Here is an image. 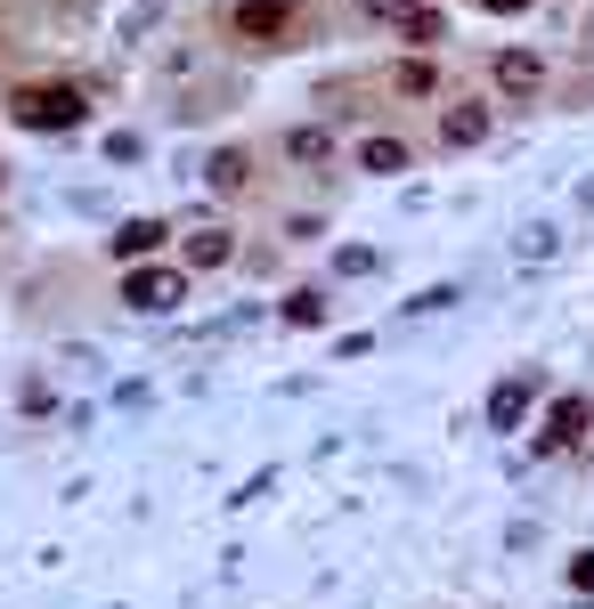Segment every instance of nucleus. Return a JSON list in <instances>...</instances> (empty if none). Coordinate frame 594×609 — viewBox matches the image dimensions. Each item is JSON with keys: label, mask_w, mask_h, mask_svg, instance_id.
Returning <instances> with one entry per match:
<instances>
[{"label": "nucleus", "mask_w": 594, "mask_h": 609, "mask_svg": "<svg viewBox=\"0 0 594 609\" xmlns=\"http://www.w3.org/2000/svg\"><path fill=\"white\" fill-rule=\"evenodd\" d=\"M481 9H488V16H521L529 0H481Z\"/></svg>", "instance_id": "f3484780"}, {"label": "nucleus", "mask_w": 594, "mask_h": 609, "mask_svg": "<svg viewBox=\"0 0 594 609\" xmlns=\"http://www.w3.org/2000/svg\"><path fill=\"white\" fill-rule=\"evenodd\" d=\"M122 301L147 309V318H163V309L188 301V268H131V277H122Z\"/></svg>", "instance_id": "f03ea898"}, {"label": "nucleus", "mask_w": 594, "mask_h": 609, "mask_svg": "<svg viewBox=\"0 0 594 609\" xmlns=\"http://www.w3.org/2000/svg\"><path fill=\"white\" fill-rule=\"evenodd\" d=\"M107 244H114V261H147V252L163 244V220H122Z\"/></svg>", "instance_id": "423d86ee"}, {"label": "nucleus", "mask_w": 594, "mask_h": 609, "mask_svg": "<svg viewBox=\"0 0 594 609\" xmlns=\"http://www.w3.org/2000/svg\"><path fill=\"white\" fill-rule=\"evenodd\" d=\"M359 163H366L375 179H392V171H407V146H399V139H366V146H359Z\"/></svg>", "instance_id": "9b49d317"}, {"label": "nucleus", "mask_w": 594, "mask_h": 609, "mask_svg": "<svg viewBox=\"0 0 594 609\" xmlns=\"http://www.w3.org/2000/svg\"><path fill=\"white\" fill-rule=\"evenodd\" d=\"M529 398H538V374H505V383L488 390V431H521Z\"/></svg>", "instance_id": "7ed1b4c3"}, {"label": "nucleus", "mask_w": 594, "mask_h": 609, "mask_svg": "<svg viewBox=\"0 0 594 609\" xmlns=\"http://www.w3.org/2000/svg\"><path fill=\"white\" fill-rule=\"evenodd\" d=\"M448 301H457V285H432V292H416L407 309H416V318H432V309H448Z\"/></svg>", "instance_id": "2eb2a0df"}, {"label": "nucleus", "mask_w": 594, "mask_h": 609, "mask_svg": "<svg viewBox=\"0 0 594 609\" xmlns=\"http://www.w3.org/2000/svg\"><path fill=\"white\" fill-rule=\"evenodd\" d=\"M440 139H448V146H481V139H488V114H481V107H448V114H440Z\"/></svg>", "instance_id": "0eeeda50"}, {"label": "nucleus", "mask_w": 594, "mask_h": 609, "mask_svg": "<svg viewBox=\"0 0 594 609\" xmlns=\"http://www.w3.org/2000/svg\"><path fill=\"white\" fill-rule=\"evenodd\" d=\"M538 74H546V66H538L529 49H505V57H497V81H505L514 98H529V90H538Z\"/></svg>", "instance_id": "6e6552de"}, {"label": "nucleus", "mask_w": 594, "mask_h": 609, "mask_svg": "<svg viewBox=\"0 0 594 609\" xmlns=\"http://www.w3.org/2000/svg\"><path fill=\"white\" fill-rule=\"evenodd\" d=\"M570 585H579V594H594V553H579V561H570Z\"/></svg>", "instance_id": "dca6fc26"}, {"label": "nucleus", "mask_w": 594, "mask_h": 609, "mask_svg": "<svg viewBox=\"0 0 594 609\" xmlns=\"http://www.w3.org/2000/svg\"><path fill=\"white\" fill-rule=\"evenodd\" d=\"M9 114L25 122V131H81V122H90L81 90H66V81H33V90H16Z\"/></svg>", "instance_id": "f257e3e1"}, {"label": "nucleus", "mask_w": 594, "mask_h": 609, "mask_svg": "<svg viewBox=\"0 0 594 609\" xmlns=\"http://www.w3.org/2000/svg\"><path fill=\"white\" fill-rule=\"evenodd\" d=\"M392 81H399V90H407V98H432V81H440V74H432V66H424V57H407V66H399Z\"/></svg>", "instance_id": "4468645a"}, {"label": "nucleus", "mask_w": 594, "mask_h": 609, "mask_svg": "<svg viewBox=\"0 0 594 609\" xmlns=\"http://www.w3.org/2000/svg\"><path fill=\"white\" fill-rule=\"evenodd\" d=\"M285 318L294 325H326V292H285Z\"/></svg>", "instance_id": "ddd939ff"}, {"label": "nucleus", "mask_w": 594, "mask_h": 609, "mask_svg": "<svg viewBox=\"0 0 594 609\" xmlns=\"http://www.w3.org/2000/svg\"><path fill=\"white\" fill-rule=\"evenodd\" d=\"M229 228H196V236H188V268H220V261H229Z\"/></svg>", "instance_id": "9d476101"}, {"label": "nucleus", "mask_w": 594, "mask_h": 609, "mask_svg": "<svg viewBox=\"0 0 594 609\" xmlns=\"http://www.w3.org/2000/svg\"><path fill=\"white\" fill-rule=\"evenodd\" d=\"M285 25H294L285 0H237V41H277Z\"/></svg>", "instance_id": "20e7f679"}, {"label": "nucleus", "mask_w": 594, "mask_h": 609, "mask_svg": "<svg viewBox=\"0 0 594 609\" xmlns=\"http://www.w3.org/2000/svg\"><path fill=\"white\" fill-rule=\"evenodd\" d=\"M285 155H294V163H326V155H334L326 122H301V131H285Z\"/></svg>", "instance_id": "1a4fd4ad"}, {"label": "nucleus", "mask_w": 594, "mask_h": 609, "mask_svg": "<svg viewBox=\"0 0 594 609\" xmlns=\"http://www.w3.org/2000/svg\"><path fill=\"white\" fill-rule=\"evenodd\" d=\"M244 171H253V163H244L237 146H229V155H212V171H204V179H212L220 196H237V187H244Z\"/></svg>", "instance_id": "f8f14e48"}, {"label": "nucleus", "mask_w": 594, "mask_h": 609, "mask_svg": "<svg viewBox=\"0 0 594 609\" xmlns=\"http://www.w3.org/2000/svg\"><path fill=\"white\" fill-rule=\"evenodd\" d=\"M586 423H594V407H586V398H554V414H546L538 447H570V439H579Z\"/></svg>", "instance_id": "39448f33"}]
</instances>
